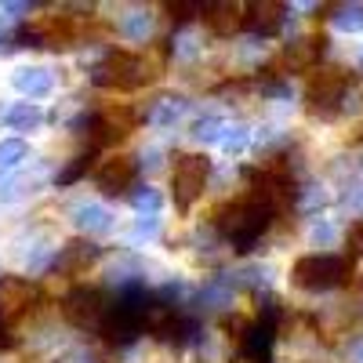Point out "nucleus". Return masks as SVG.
<instances>
[{
  "instance_id": "0eeeda50",
  "label": "nucleus",
  "mask_w": 363,
  "mask_h": 363,
  "mask_svg": "<svg viewBox=\"0 0 363 363\" xmlns=\"http://www.w3.org/2000/svg\"><path fill=\"white\" fill-rule=\"evenodd\" d=\"M135 131V113L128 106H106L95 116V145L116 142V138H128Z\"/></svg>"
},
{
  "instance_id": "f03ea898",
  "label": "nucleus",
  "mask_w": 363,
  "mask_h": 363,
  "mask_svg": "<svg viewBox=\"0 0 363 363\" xmlns=\"http://www.w3.org/2000/svg\"><path fill=\"white\" fill-rule=\"evenodd\" d=\"M352 277V258L345 255H309V258H298L291 280L301 291H330Z\"/></svg>"
},
{
  "instance_id": "7ed1b4c3",
  "label": "nucleus",
  "mask_w": 363,
  "mask_h": 363,
  "mask_svg": "<svg viewBox=\"0 0 363 363\" xmlns=\"http://www.w3.org/2000/svg\"><path fill=\"white\" fill-rule=\"evenodd\" d=\"M145 80H149L145 62L135 51H109L106 62H99V69H95V84L113 87V91H135Z\"/></svg>"
},
{
  "instance_id": "20e7f679",
  "label": "nucleus",
  "mask_w": 363,
  "mask_h": 363,
  "mask_svg": "<svg viewBox=\"0 0 363 363\" xmlns=\"http://www.w3.org/2000/svg\"><path fill=\"white\" fill-rule=\"evenodd\" d=\"M203 182H207V157H196V153L174 157L171 186H174V203L178 207H193V200L203 193Z\"/></svg>"
},
{
  "instance_id": "423d86ee",
  "label": "nucleus",
  "mask_w": 363,
  "mask_h": 363,
  "mask_svg": "<svg viewBox=\"0 0 363 363\" xmlns=\"http://www.w3.org/2000/svg\"><path fill=\"white\" fill-rule=\"evenodd\" d=\"M345 84H349V77L342 73V69H313V77H309V87H306V99H309V106L313 109H330L338 99H342V91H345Z\"/></svg>"
},
{
  "instance_id": "9b49d317",
  "label": "nucleus",
  "mask_w": 363,
  "mask_h": 363,
  "mask_svg": "<svg viewBox=\"0 0 363 363\" xmlns=\"http://www.w3.org/2000/svg\"><path fill=\"white\" fill-rule=\"evenodd\" d=\"M29 298H33V287H29L26 280H4L0 284V313L4 316H18L29 309Z\"/></svg>"
},
{
  "instance_id": "1a4fd4ad",
  "label": "nucleus",
  "mask_w": 363,
  "mask_h": 363,
  "mask_svg": "<svg viewBox=\"0 0 363 363\" xmlns=\"http://www.w3.org/2000/svg\"><path fill=\"white\" fill-rule=\"evenodd\" d=\"M284 22V8L280 4H247L244 8V29H255V33H277Z\"/></svg>"
},
{
  "instance_id": "39448f33",
  "label": "nucleus",
  "mask_w": 363,
  "mask_h": 363,
  "mask_svg": "<svg viewBox=\"0 0 363 363\" xmlns=\"http://www.w3.org/2000/svg\"><path fill=\"white\" fill-rule=\"evenodd\" d=\"M62 313L73 327H102L106 320V298L99 287H77L66 294L62 301Z\"/></svg>"
},
{
  "instance_id": "f8f14e48",
  "label": "nucleus",
  "mask_w": 363,
  "mask_h": 363,
  "mask_svg": "<svg viewBox=\"0 0 363 363\" xmlns=\"http://www.w3.org/2000/svg\"><path fill=\"white\" fill-rule=\"evenodd\" d=\"M87 167H91V157H77V164H73L69 171H62V182H73V178H80Z\"/></svg>"
},
{
  "instance_id": "ddd939ff",
  "label": "nucleus",
  "mask_w": 363,
  "mask_h": 363,
  "mask_svg": "<svg viewBox=\"0 0 363 363\" xmlns=\"http://www.w3.org/2000/svg\"><path fill=\"white\" fill-rule=\"evenodd\" d=\"M8 345H11V338L4 335V330H0V349H8Z\"/></svg>"
},
{
  "instance_id": "9d476101",
  "label": "nucleus",
  "mask_w": 363,
  "mask_h": 363,
  "mask_svg": "<svg viewBox=\"0 0 363 363\" xmlns=\"http://www.w3.org/2000/svg\"><path fill=\"white\" fill-rule=\"evenodd\" d=\"M203 22L215 33L229 37L233 29H244V4H211V8H203Z\"/></svg>"
},
{
  "instance_id": "6e6552de",
  "label": "nucleus",
  "mask_w": 363,
  "mask_h": 363,
  "mask_svg": "<svg viewBox=\"0 0 363 363\" xmlns=\"http://www.w3.org/2000/svg\"><path fill=\"white\" fill-rule=\"evenodd\" d=\"M99 189L106 196H116V193H124L131 182H135V160L131 157H109L102 167H99Z\"/></svg>"
},
{
  "instance_id": "f257e3e1",
  "label": "nucleus",
  "mask_w": 363,
  "mask_h": 363,
  "mask_svg": "<svg viewBox=\"0 0 363 363\" xmlns=\"http://www.w3.org/2000/svg\"><path fill=\"white\" fill-rule=\"evenodd\" d=\"M269 218H272V211L247 193L244 200H233V203H225L218 211V229L233 240V244H240V251H247L255 240L265 233Z\"/></svg>"
}]
</instances>
